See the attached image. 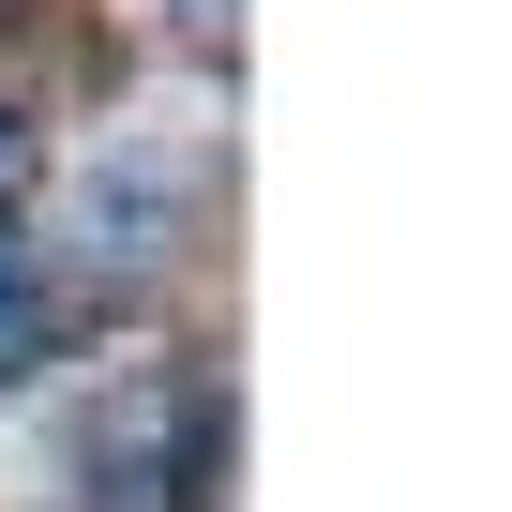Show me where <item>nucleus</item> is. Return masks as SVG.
<instances>
[{
    "mask_svg": "<svg viewBox=\"0 0 512 512\" xmlns=\"http://www.w3.org/2000/svg\"><path fill=\"white\" fill-rule=\"evenodd\" d=\"M16 362H31V272L0 256V377H16Z\"/></svg>",
    "mask_w": 512,
    "mask_h": 512,
    "instance_id": "f257e3e1",
    "label": "nucleus"
},
{
    "mask_svg": "<svg viewBox=\"0 0 512 512\" xmlns=\"http://www.w3.org/2000/svg\"><path fill=\"white\" fill-rule=\"evenodd\" d=\"M31 196V121H0V211Z\"/></svg>",
    "mask_w": 512,
    "mask_h": 512,
    "instance_id": "f03ea898",
    "label": "nucleus"
}]
</instances>
